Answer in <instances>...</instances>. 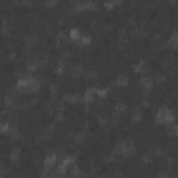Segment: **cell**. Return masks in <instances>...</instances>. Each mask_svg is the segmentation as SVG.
Returning <instances> with one entry per match:
<instances>
[{
	"label": "cell",
	"mask_w": 178,
	"mask_h": 178,
	"mask_svg": "<svg viewBox=\"0 0 178 178\" xmlns=\"http://www.w3.org/2000/svg\"><path fill=\"white\" fill-rule=\"evenodd\" d=\"M117 82H118V85H127L128 84V77L127 75H120Z\"/></svg>",
	"instance_id": "7a4b0ae2"
},
{
	"label": "cell",
	"mask_w": 178,
	"mask_h": 178,
	"mask_svg": "<svg viewBox=\"0 0 178 178\" xmlns=\"http://www.w3.org/2000/svg\"><path fill=\"white\" fill-rule=\"evenodd\" d=\"M96 93H97V92H96L95 88L88 89V91L85 92V100H86V102H92V100L95 99V96H96Z\"/></svg>",
	"instance_id": "6da1fadb"
}]
</instances>
